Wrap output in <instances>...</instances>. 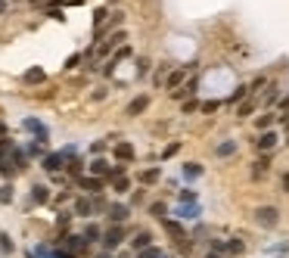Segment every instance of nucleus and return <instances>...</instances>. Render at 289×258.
<instances>
[{"label": "nucleus", "instance_id": "nucleus-1", "mask_svg": "<svg viewBox=\"0 0 289 258\" xmlns=\"http://www.w3.org/2000/svg\"><path fill=\"white\" fill-rule=\"evenodd\" d=\"M125 237H128V230H125V224H112L109 230H103V249L106 252H112V249H118L121 243H125Z\"/></svg>", "mask_w": 289, "mask_h": 258}, {"label": "nucleus", "instance_id": "nucleus-2", "mask_svg": "<svg viewBox=\"0 0 289 258\" xmlns=\"http://www.w3.org/2000/svg\"><path fill=\"white\" fill-rule=\"evenodd\" d=\"M255 224L258 227H277L280 224V208H274V205H258L255 208Z\"/></svg>", "mask_w": 289, "mask_h": 258}, {"label": "nucleus", "instance_id": "nucleus-3", "mask_svg": "<svg viewBox=\"0 0 289 258\" xmlns=\"http://www.w3.org/2000/svg\"><path fill=\"white\" fill-rule=\"evenodd\" d=\"M190 68H196V62H190V65H181V68H171V72H168V78H165V87H171V90L184 87V78L190 75Z\"/></svg>", "mask_w": 289, "mask_h": 258}, {"label": "nucleus", "instance_id": "nucleus-4", "mask_svg": "<svg viewBox=\"0 0 289 258\" xmlns=\"http://www.w3.org/2000/svg\"><path fill=\"white\" fill-rule=\"evenodd\" d=\"M75 183H78V187L84 190V193H91V196H100V193H103V177H94V174H81Z\"/></svg>", "mask_w": 289, "mask_h": 258}, {"label": "nucleus", "instance_id": "nucleus-5", "mask_svg": "<svg viewBox=\"0 0 289 258\" xmlns=\"http://www.w3.org/2000/svg\"><path fill=\"white\" fill-rule=\"evenodd\" d=\"M125 41H128V31H112V34H109V41H103V44L97 47V53L106 56V53L115 50V47H125Z\"/></svg>", "mask_w": 289, "mask_h": 258}, {"label": "nucleus", "instance_id": "nucleus-6", "mask_svg": "<svg viewBox=\"0 0 289 258\" xmlns=\"http://www.w3.org/2000/svg\"><path fill=\"white\" fill-rule=\"evenodd\" d=\"M106 215H109L112 224H125V221L131 218V208H128V205H121V202H112V205L106 208Z\"/></svg>", "mask_w": 289, "mask_h": 258}, {"label": "nucleus", "instance_id": "nucleus-7", "mask_svg": "<svg viewBox=\"0 0 289 258\" xmlns=\"http://www.w3.org/2000/svg\"><path fill=\"white\" fill-rule=\"evenodd\" d=\"M112 153H115L118 162H131V159H134V146H131L128 140H115V143H112Z\"/></svg>", "mask_w": 289, "mask_h": 258}, {"label": "nucleus", "instance_id": "nucleus-8", "mask_svg": "<svg viewBox=\"0 0 289 258\" xmlns=\"http://www.w3.org/2000/svg\"><path fill=\"white\" fill-rule=\"evenodd\" d=\"M146 109H149V97L146 93H140V97H134L131 103H128V109H125V115H140V112H146Z\"/></svg>", "mask_w": 289, "mask_h": 258}, {"label": "nucleus", "instance_id": "nucleus-9", "mask_svg": "<svg viewBox=\"0 0 289 258\" xmlns=\"http://www.w3.org/2000/svg\"><path fill=\"white\" fill-rule=\"evenodd\" d=\"M44 168H47L50 174H59V171L65 168V153H50V156L44 159Z\"/></svg>", "mask_w": 289, "mask_h": 258}, {"label": "nucleus", "instance_id": "nucleus-10", "mask_svg": "<svg viewBox=\"0 0 289 258\" xmlns=\"http://www.w3.org/2000/svg\"><path fill=\"white\" fill-rule=\"evenodd\" d=\"M162 224H165V233H171L177 246H181V243H187V230L177 224V221H171V218H168V221H162Z\"/></svg>", "mask_w": 289, "mask_h": 258}, {"label": "nucleus", "instance_id": "nucleus-11", "mask_svg": "<svg viewBox=\"0 0 289 258\" xmlns=\"http://www.w3.org/2000/svg\"><path fill=\"white\" fill-rule=\"evenodd\" d=\"M131 246H134V252L149 249V246H152V233H149V230H137V233H134V240H131Z\"/></svg>", "mask_w": 289, "mask_h": 258}, {"label": "nucleus", "instance_id": "nucleus-12", "mask_svg": "<svg viewBox=\"0 0 289 258\" xmlns=\"http://www.w3.org/2000/svg\"><path fill=\"white\" fill-rule=\"evenodd\" d=\"M255 146H258V153H271L274 146H277V134H274V131H264V134L255 140Z\"/></svg>", "mask_w": 289, "mask_h": 258}, {"label": "nucleus", "instance_id": "nucleus-13", "mask_svg": "<svg viewBox=\"0 0 289 258\" xmlns=\"http://www.w3.org/2000/svg\"><path fill=\"white\" fill-rule=\"evenodd\" d=\"M91 174H94V177H106V174L112 177V165H109L106 159H94V162H91Z\"/></svg>", "mask_w": 289, "mask_h": 258}, {"label": "nucleus", "instance_id": "nucleus-14", "mask_svg": "<svg viewBox=\"0 0 289 258\" xmlns=\"http://www.w3.org/2000/svg\"><path fill=\"white\" fill-rule=\"evenodd\" d=\"M196 87H199V81H196V78H190V81H187L184 87H177L171 97H174V100H187V97H193V93H196Z\"/></svg>", "mask_w": 289, "mask_h": 258}, {"label": "nucleus", "instance_id": "nucleus-15", "mask_svg": "<svg viewBox=\"0 0 289 258\" xmlns=\"http://www.w3.org/2000/svg\"><path fill=\"white\" fill-rule=\"evenodd\" d=\"M50 199V190L44 187V183H34V187H31V202H37V205H44Z\"/></svg>", "mask_w": 289, "mask_h": 258}, {"label": "nucleus", "instance_id": "nucleus-16", "mask_svg": "<svg viewBox=\"0 0 289 258\" xmlns=\"http://www.w3.org/2000/svg\"><path fill=\"white\" fill-rule=\"evenodd\" d=\"M233 153H236V140H224V143L215 146V156H218V159H227V156H233Z\"/></svg>", "mask_w": 289, "mask_h": 258}, {"label": "nucleus", "instance_id": "nucleus-17", "mask_svg": "<svg viewBox=\"0 0 289 258\" xmlns=\"http://www.w3.org/2000/svg\"><path fill=\"white\" fill-rule=\"evenodd\" d=\"M75 215H81V218H91V215H94V202H91V199H84V196H81V199H75Z\"/></svg>", "mask_w": 289, "mask_h": 258}, {"label": "nucleus", "instance_id": "nucleus-18", "mask_svg": "<svg viewBox=\"0 0 289 258\" xmlns=\"http://www.w3.org/2000/svg\"><path fill=\"white\" fill-rule=\"evenodd\" d=\"M112 190H115V193H128V190H131V177H128V174L112 177Z\"/></svg>", "mask_w": 289, "mask_h": 258}, {"label": "nucleus", "instance_id": "nucleus-19", "mask_svg": "<svg viewBox=\"0 0 289 258\" xmlns=\"http://www.w3.org/2000/svg\"><path fill=\"white\" fill-rule=\"evenodd\" d=\"M137 258H171L165 249H159V246H149V249H143V252H137Z\"/></svg>", "mask_w": 289, "mask_h": 258}, {"label": "nucleus", "instance_id": "nucleus-20", "mask_svg": "<svg viewBox=\"0 0 289 258\" xmlns=\"http://www.w3.org/2000/svg\"><path fill=\"white\" fill-rule=\"evenodd\" d=\"M81 237H84V243H97V240H103V230H100L97 224H87Z\"/></svg>", "mask_w": 289, "mask_h": 258}, {"label": "nucleus", "instance_id": "nucleus-21", "mask_svg": "<svg viewBox=\"0 0 289 258\" xmlns=\"http://www.w3.org/2000/svg\"><path fill=\"white\" fill-rule=\"evenodd\" d=\"M25 128H28V131H34V134H37V140L44 143V137H47V128L40 125V122H34V119H25Z\"/></svg>", "mask_w": 289, "mask_h": 258}, {"label": "nucleus", "instance_id": "nucleus-22", "mask_svg": "<svg viewBox=\"0 0 289 258\" xmlns=\"http://www.w3.org/2000/svg\"><path fill=\"white\" fill-rule=\"evenodd\" d=\"M199 174H202V165H199V162H187V165H184V177H187V180H196Z\"/></svg>", "mask_w": 289, "mask_h": 258}, {"label": "nucleus", "instance_id": "nucleus-23", "mask_svg": "<svg viewBox=\"0 0 289 258\" xmlns=\"http://www.w3.org/2000/svg\"><path fill=\"white\" fill-rule=\"evenodd\" d=\"M149 215L159 218V221H168V208H165V202H152L149 205Z\"/></svg>", "mask_w": 289, "mask_h": 258}, {"label": "nucleus", "instance_id": "nucleus-24", "mask_svg": "<svg viewBox=\"0 0 289 258\" xmlns=\"http://www.w3.org/2000/svg\"><path fill=\"white\" fill-rule=\"evenodd\" d=\"M268 168H271V156H264V159H258V162H255V168H252V177H261V174H268Z\"/></svg>", "mask_w": 289, "mask_h": 258}, {"label": "nucleus", "instance_id": "nucleus-25", "mask_svg": "<svg viewBox=\"0 0 289 258\" xmlns=\"http://www.w3.org/2000/svg\"><path fill=\"white\" fill-rule=\"evenodd\" d=\"M37 81H44V68H28L25 72V84H37Z\"/></svg>", "mask_w": 289, "mask_h": 258}, {"label": "nucleus", "instance_id": "nucleus-26", "mask_svg": "<svg viewBox=\"0 0 289 258\" xmlns=\"http://www.w3.org/2000/svg\"><path fill=\"white\" fill-rule=\"evenodd\" d=\"M159 180V168H149V171H140V183H155Z\"/></svg>", "mask_w": 289, "mask_h": 258}, {"label": "nucleus", "instance_id": "nucleus-27", "mask_svg": "<svg viewBox=\"0 0 289 258\" xmlns=\"http://www.w3.org/2000/svg\"><path fill=\"white\" fill-rule=\"evenodd\" d=\"M242 249H246L242 240H227V252H230V255H242Z\"/></svg>", "mask_w": 289, "mask_h": 258}, {"label": "nucleus", "instance_id": "nucleus-28", "mask_svg": "<svg viewBox=\"0 0 289 258\" xmlns=\"http://www.w3.org/2000/svg\"><path fill=\"white\" fill-rule=\"evenodd\" d=\"M149 65H152V62H149L146 56H140V59H137V75H140V78H146V75H149Z\"/></svg>", "mask_w": 289, "mask_h": 258}, {"label": "nucleus", "instance_id": "nucleus-29", "mask_svg": "<svg viewBox=\"0 0 289 258\" xmlns=\"http://www.w3.org/2000/svg\"><path fill=\"white\" fill-rule=\"evenodd\" d=\"M249 93H252V90H249V84H239V87H236V93H233L230 100H233V103H242V100L249 97Z\"/></svg>", "mask_w": 289, "mask_h": 258}, {"label": "nucleus", "instance_id": "nucleus-30", "mask_svg": "<svg viewBox=\"0 0 289 258\" xmlns=\"http://www.w3.org/2000/svg\"><path fill=\"white\" fill-rule=\"evenodd\" d=\"M255 125H258L261 131H268V128L274 125V115H271V112H264V115H258V119H255Z\"/></svg>", "mask_w": 289, "mask_h": 258}, {"label": "nucleus", "instance_id": "nucleus-31", "mask_svg": "<svg viewBox=\"0 0 289 258\" xmlns=\"http://www.w3.org/2000/svg\"><path fill=\"white\" fill-rule=\"evenodd\" d=\"M196 215H199V205H190V208L184 205V208H177V218H196Z\"/></svg>", "mask_w": 289, "mask_h": 258}, {"label": "nucleus", "instance_id": "nucleus-32", "mask_svg": "<svg viewBox=\"0 0 289 258\" xmlns=\"http://www.w3.org/2000/svg\"><path fill=\"white\" fill-rule=\"evenodd\" d=\"M252 109H255V103H252V100H246V103H242V106L236 109V115H239V119H246V115L252 112Z\"/></svg>", "mask_w": 289, "mask_h": 258}, {"label": "nucleus", "instance_id": "nucleus-33", "mask_svg": "<svg viewBox=\"0 0 289 258\" xmlns=\"http://www.w3.org/2000/svg\"><path fill=\"white\" fill-rule=\"evenodd\" d=\"M65 168H69V174H75V180L81 177V162H78V159H72V162H69Z\"/></svg>", "mask_w": 289, "mask_h": 258}, {"label": "nucleus", "instance_id": "nucleus-34", "mask_svg": "<svg viewBox=\"0 0 289 258\" xmlns=\"http://www.w3.org/2000/svg\"><path fill=\"white\" fill-rule=\"evenodd\" d=\"M177 150H181V143H168V146H165V153H162V159H171Z\"/></svg>", "mask_w": 289, "mask_h": 258}, {"label": "nucleus", "instance_id": "nucleus-35", "mask_svg": "<svg viewBox=\"0 0 289 258\" xmlns=\"http://www.w3.org/2000/svg\"><path fill=\"white\" fill-rule=\"evenodd\" d=\"M218 106H221L218 100H209V103H202L199 109H202V112H218Z\"/></svg>", "mask_w": 289, "mask_h": 258}, {"label": "nucleus", "instance_id": "nucleus-36", "mask_svg": "<svg viewBox=\"0 0 289 258\" xmlns=\"http://www.w3.org/2000/svg\"><path fill=\"white\" fill-rule=\"evenodd\" d=\"M212 252L224 255V252H227V243H224V240H212Z\"/></svg>", "mask_w": 289, "mask_h": 258}, {"label": "nucleus", "instance_id": "nucleus-37", "mask_svg": "<svg viewBox=\"0 0 289 258\" xmlns=\"http://www.w3.org/2000/svg\"><path fill=\"white\" fill-rule=\"evenodd\" d=\"M0 252H13V240L0 233Z\"/></svg>", "mask_w": 289, "mask_h": 258}, {"label": "nucleus", "instance_id": "nucleus-38", "mask_svg": "<svg viewBox=\"0 0 289 258\" xmlns=\"http://www.w3.org/2000/svg\"><path fill=\"white\" fill-rule=\"evenodd\" d=\"M277 97H280V87L277 84H268V103H274Z\"/></svg>", "mask_w": 289, "mask_h": 258}, {"label": "nucleus", "instance_id": "nucleus-39", "mask_svg": "<svg viewBox=\"0 0 289 258\" xmlns=\"http://www.w3.org/2000/svg\"><path fill=\"white\" fill-rule=\"evenodd\" d=\"M181 202H193L196 205V190H184L181 193Z\"/></svg>", "mask_w": 289, "mask_h": 258}, {"label": "nucleus", "instance_id": "nucleus-40", "mask_svg": "<svg viewBox=\"0 0 289 258\" xmlns=\"http://www.w3.org/2000/svg\"><path fill=\"white\" fill-rule=\"evenodd\" d=\"M13 199V187H0V202H10Z\"/></svg>", "mask_w": 289, "mask_h": 258}, {"label": "nucleus", "instance_id": "nucleus-41", "mask_svg": "<svg viewBox=\"0 0 289 258\" xmlns=\"http://www.w3.org/2000/svg\"><path fill=\"white\" fill-rule=\"evenodd\" d=\"M196 109H199V103H196V100H187V103H184V115L196 112Z\"/></svg>", "mask_w": 289, "mask_h": 258}, {"label": "nucleus", "instance_id": "nucleus-42", "mask_svg": "<svg viewBox=\"0 0 289 258\" xmlns=\"http://www.w3.org/2000/svg\"><path fill=\"white\" fill-rule=\"evenodd\" d=\"M69 221H72V215H69V212H59V218H56V224H59V227H69Z\"/></svg>", "mask_w": 289, "mask_h": 258}, {"label": "nucleus", "instance_id": "nucleus-43", "mask_svg": "<svg viewBox=\"0 0 289 258\" xmlns=\"http://www.w3.org/2000/svg\"><path fill=\"white\" fill-rule=\"evenodd\" d=\"M103 150H106V140H97V143H94V146H91V153H97V156H100V153H103Z\"/></svg>", "mask_w": 289, "mask_h": 258}, {"label": "nucleus", "instance_id": "nucleus-44", "mask_svg": "<svg viewBox=\"0 0 289 258\" xmlns=\"http://www.w3.org/2000/svg\"><path fill=\"white\" fill-rule=\"evenodd\" d=\"M280 187H283V193H289V171L283 174V180H280Z\"/></svg>", "mask_w": 289, "mask_h": 258}, {"label": "nucleus", "instance_id": "nucleus-45", "mask_svg": "<svg viewBox=\"0 0 289 258\" xmlns=\"http://www.w3.org/2000/svg\"><path fill=\"white\" fill-rule=\"evenodd\" d=\"M280 109H283V112H289V97H283V100H280Z\"/></svg>", "mask_w": 289, "mask_h": 258}, {"label": "nucleus", "instance_id": "nucleus-46", "mask_svg": "<svg viewBox=\"0 0 289 258\" xmlns=\"http://www.w3.org/2000/svg\"><path fill=\"white\" fill-rule=\"evenodd\" d=\"M94 258H115L112 252H100V255H94Z\"/></svg>", "mask_w": 289, "mask_h": 258}, {"label": "nucleus", "instance_id": "nucleus-47", "mask_svg": "<svg viewBox=\"0 0 289 258\" xmlns=\"http://www.w3.org/2000/svg\"><path fill=\"white\" fill-rule=\"evenodd\" d=\"M0 13H7V0H0Z\"/></svg>", "mask_w": 289, "mask_h": 258}, {"label": "nucleus", "instance_id": "nucleus-48", "mask_svg": "<svg viewBox=\"0 0 289 258\" xmlns=\"http://www.w3.org/2000/svg\"><path fill=\"white\" fill-rule=\"evenodd\" d=\"M205 258H221V255H218V252H209V255H205Z\"/></svg>", "mask_w": 289, "mask_h": 258}, {"label": "nucleus", "instance_id": "nucleus-49", "mask_svg": "<svg viewBox=\"0 0 289 258\" xmlns=\"http://www.w3.org/2000/svg\"><path fill=\"white\" fill-rule=\"evenodd\" d=\"M283 125H286V131H289V115H283Z\"/></svg>", "mask_w": 289, "mask_h": 258}, {"label": "nucleus", "instance_id": "nucleus-50", "mask_svg": "<svg viewBox=\"0 0 289 258\" xmlns=\"http://www.w3.org/2000/svg\"><path fill=\"white\" fill-rule=\"evenodd\" d=\"M4 134H7V128H4V125H0V137H4Z\"/></svg>", "mask_w": 289, "mask_h": 258}, {"label": "nucleus", "instance_id": "nucleus-51", "mask_svg": "<svg viewBox=\"0 0 289 258\" xmlns=\"http://www.w3.org/2000/svg\"><path fill=\"white\" fill-rule=\"evenodd\" d=\"M286 143H289V140H286Z\"/></svg>", "mask_w": 289, "mask_h": 258}]
</instances>
